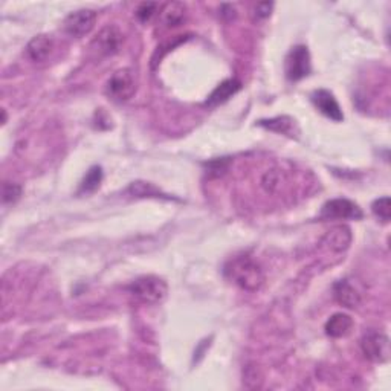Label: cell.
<instances>
[{"label":"cell","mask_w":391,"mask_h":391,"mask_svg":"<svg viewBox=\"0 0 391 391\" xmlns=\"http://www.w3.org/2000/svg\"><path fill=\"white\" fill-rule=\"evenodd\" d=\"M127 194L133 196V197H164V199H170L166 194H162L159 188H156L153 183L150 182H142V181H136L133 183L129 185L127 188Z\"/></svg>","instance_id":"e0dca14e"},{"label":"cell","mask_w":391,"mask_h":391,"mask_svg":"<svg viewBox=\"0 0 391 391\" xmlns=\"http://www.w3.org/2000/svg\"><path fill=\"white\" fill-rule=\"evenodd\" d=\"M355 322L347 313H335L326 322V333L331 338H346L353 332Z\"/></svg>","instance_id":"4fadbf2b"},{"label":"cell","mask_w":391,"mask_h":391,"mask_svg":"<svg viewBox=\"0 0 391 391\" xmlns=\"http://www.w3.org/2000/svg\"><path fill=\"white\" fill-rule=\"evenodd\" d=\"M240 89H242V83H240L238 80H236V78L225 80L223 83L219 85L214 91H212V93L210 95L208 100L205 101V104L210 106V107L223 104V102L228 101L231 97H234Z\"/></svg>","instance_id":"5bb4252c"},{"label":"cell","mask_w":391,"mask_h":391,"mask_svg":"<svg viewBox=\"0 0 391 391\" xmlns=\"http://www.w3.org/2000/svg\"><path fill=\"white\" fill-rule=\"evenodd\" d=\"M22 196V187L19 183L5 182L2 187V201L3 203H14Z\"/></svg>","instance_id":"ffe728a7"},{"label":"cell","mask_w":391,"mask_h":391,"mask_svg":"<svg viewBox=\"0 0 391 391\" xmlns=\"http://www.w3.org/2000/svg\"><path fill=\"white\" fill-rule=\"evenodd\" d=\"M361 348L366 358L373 362H387L390 358V339L382 332H367L361 339Z\"/></svg>","instance_id":"8992f818"},{"label":"cell","mask_w":391,"mask_h":391,"mask_svg":"<svg viewBox=\"0 0 391 391\" xmlns=\"http://www.w3.org/2000/svg\"><path fill=\"white\" fill-rule=\"evenodd\" d=\"M52 47V38L46 36V34H40V36L34 37L28 43V46H26V56H28L34 63H42V61H45L51 56Z\"/></svg>","instance_id":"7c38bea8"},{"label":"cell","mask_w":391,"mask_h":391,"mask_svg":"<svg viewBox=\"0 0 391 391\" xmlns=\"http://www.w3.org/2000/svg\"><path fill=\"white\" fill-rule=\"evenodd\" d=\"M102 181V170L101 167L95 166L87 171L83 182L80 185V193H92V191L97 190L100 187V183Z\"/></svg>","instance_id":"ac0fdd59"},{"label":"cell","mask_w":391,"mask_h":391,"mask_svg":"<svg viewBox=\"0 0 391 391\" xmlns=\"http://www.w3.org/2000/svg\"><path fill=\"white\" fill-rule=\"evenodd\" d=\"M156 8H157V3H153V2L141 3V5L138 6V10H136L135 14H136V17H138L139 22L146 23V22H148L150 19L153 17Z\"/></svg>","instance_id":"44dd1931"},{"label":"cell","mask_w":391,"mask_h":391,"mask_svg":"<svg viewBox=\"0 0 391 391\" xmlns=\"http://www.w3.org/2000/svg\"><path fill=\"white\" fill-rule=\"evenodd\" d=\"M121 43L122 32L120 31L118 26L106 25L104 28L98 32V36L93 38L92 49L101 57H109L120 51Z\"/></svg>","instance_id":"ba28073f"},{"label":"cell","mask_w":391,"mask_h":391,"mask_svg":"<svg viewBox=\"0 0 391 391\" xmlns=\"http://www.w3.org/2000/svg\"><path fill=\"white\" fill-rule=\"evenodd\" d=\"M312 102L318 111L331 118L335 122H341L344 120V115H342L341 107L338 104V101L333 97L332 92L326 91V89H320V91H315L312 93Z\"/></svg>","instance_id":"9c48e42d"},{"label":"cell","mask_w":391,"mask_h":391,"mask_svg":"<svg viewBox=\"0 0 391 391\" xmlns=\"http://www.w3.org/2000/svg\"><path fill=\"white\" fill-rule=\"evenodd\" d=\"M312 71L311 54H309L307 46L297 45L289 51L284 61V72L287 80L300 81L307 77Z\"/></svg>","instance_id":"277c9868"},{"label":"cell","mask_w":391,"mask_h":391,"mask_svg":"<svg viewBox=\"0 0 391 391\" xmlns=\"http://www.w3.org/2000/svg\"><path fill=\"white\" fill-rule=\"evenodd\" d=\"M135 91H136L135 75L130 69L116 71L115 74H112V77L109 78L106 85V93L113 101L118 102L132 98Z\"/></svg>","instance_id":"5b68a950"},{"label":"cell","mask_w":391,"mask_h":391,"mask_svg":"<svg viewBox=\"0 0 391 391\" xmlns=\"http://www.w3.org/2000/svg\"><path fill=\"white\" fill-rule=\"evenodd\" d=\"M333 295L336 301L347 309H356L361 304V293L348 280L336 281L333 286Z\"/></svg>","instance_id":"8fae6325"},{"label":"cell","mask_w":391,"mask_h":391,"mask_svg":"<svg viewBox=\"0 0 391 391\" xmlns=\"http://www.w3.org/2000/svg\"><path fill=\"white\" fill-rule=\"evenodd\" d=\"M225 273L232 283L248 292H257L265 283V272L256 260L248 256H238L230 260Z\"/></svg>","instance_id":"6da1fadb"},{"label":"cell","mask_w":391,"mask_h":391,"mask_svg":"<svg viewBox=\"0 0 391 391\" xmlns=\"http://www.w3.org/2000/svg\"><path fill=\"white\" fill-rule=\"evenodd\" d=\"M350 243H352V231L346 225H336L333 228L326 232V236L322 237V245H326V248L332 249L335 252L346 251Z\"/></svg>","instance_id":"30bf717a"},{"label":"cell","mask_w":391,"mask_h":391,"mask_svg":"<svg viewBox=\"0 0 391 391\" xmlns=\"http://www.w3.org/2000/svg\"><path fill=\"white\" fill-rule=\"evenodd\" d=\"M97 23V12L93 10H78L71 12L65 20V31L71 37L81 38L87 36Z\"/></svg>","instance_id":"52a82bcc"},{"label":"cell","mask_w":391,"mask_h":391,"mask_svg":"<svg viewBox=\"0 0 391 391\" xmlns=\"http://www.w3.org/2000/svg\"><path fill=\"white\" fill-rule=\"evenodd\" d=\"M185 14H187V6L181 2H171L162 8L161 22L167 28H176L183 22Z\"/></svg>","instance_id":"9a60e30c"},{"label":"cell","mask_w":391,"mask_h":391,"mask_svg":"<svg viewBox=\"0 0 391 391\" xmlns=\"http://www.w3.org/2000/svg\"><path fill=\"white\" fill-rule=\"evenodd\" d=\"M320 217L321 221H361L364 212L358 203L338 197L324 203Z\"/></svg>","instance_id":"3957f363"},{"label":"cell","mask_w":391,"mask_h":391,"mask_svg":"<svg viewBox=\"0 0 391 391\" xmlns=\"http://www.w3.org/2000/svg\"><path fill=\"white\" fill-rule=\"evenodd\" d=\"M273 8V3H269V2H265V3H258L256 6V16L260 17V19H266V17H269L271 14V10Z\"/></svg>","instance_id":"7402d4cb"},{"label":"cell","mask_w":391,"mask_h":391,"mask_svg":"<svg viewBox=\"0 0 391 391\" xmlns=\"http://www.w3.org/2000/svg\"><path fill=\"white\" fill-rule=\"evenodd\" d=\"M372 211L373 214L382 221L383 223L390 222V217H391V205H390V197L388 196H383L381 199H376L372 205Z\"/></svg>","instance_id":"d6986e66"},{"label":"cell","mask_w":391,"mask_h":391,"mask_svg":"<svg viewBox=\"0 0 391 391\" xmlns=\"http://www.w3.org/2000/svg\"><path fill=\"white\" fill-rule=\"evenodd\" d=\"M129 292L144 304H159L167 298L168 286L156 276H144L136 278L129 287Z\"/></svg>","instance_id":"7a4b0ae2"},{"label":"cell","mask_w":391,"mask_h":391,"mask_svg":"<svg viewBox=\"0 0 391 391\" xmlns=\"http://www.w3.org/2000/svg\"><path fill=\"white\" fill-rule=\"evenodd\" d=\"M258 126L266 127L272 130L276 133H283V135H289L292 136L293 133V127H295V121L289 116H277V118L272 120H262L257 122Z\"/></svg>","instance_id":"2e32d148"}]
</instances>
